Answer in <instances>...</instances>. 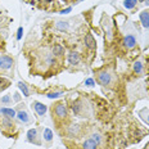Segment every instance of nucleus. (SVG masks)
<instances>
[{
    "mask_svg": "<svg viewBox=\"0 0 149 149\" xmlns=\"http://www.w3.org/2000/svg\"><path fill=\"white\" fill-rule=\"evenodd\" d=\"M12 64H13V59H12L10 57H8V55L0 57V68H3V70H9V68L12 67Z\"/></svg>",
    "mask_w": 149,
    "mask_h": 149,
    "instance_id": "f257e3e1",
    "label": "nucleus"
},
{
    "mask_svg": "<svg viewBox=\"0 0 149 149\" xmlns=\"http://www.w3.org/2000/svg\"><path fill=\"white\" fill-rule=\"evenodd\" d=\"M98 81L100 85L103 86H107L111 84V74L108 72H100L98 74Z\"/></svg>",
    "mask_w": 149,
    "mask_h": 149,
    "instance_id": "f03ea898",
    "label": "nucleus"
},
{
    "mask_svg": "<svg viewBox=\"0 0 149 149\" xmlns=\"http://www.w3.org/2000/svg\"><path fill=\"white\" fill-rule=\"evenodd\" d=\"M55 114H57L59 118H64L67 116V108H66V104L63 103H59L55 105Z\"/></svg>",
    "mask_w": 149,
    "mask_h": 149,
    "instance_id": "7ed1b4c3",
    "label": "nucleus"
},
{
    "mask_svg": "<svg viewBox=\"0 0 149 149\" xmlns=\"http://www.w3.org/2000/svg\"><path fill=\"white\" fill-rule=\"evenodd\" d=\"M123 45H125L127 49L135 48L136 46V39L132 35H127L125 39H123Z\"/></svg>",
    "mask_w": 149,
    "mask_h": 149,
    "instance_id": "20e7f679",
    "label": "nucleus"
},
{
    "mask_svg": "<svg viewBox=\"0 0 149 149\" xmlns=\"http://www.w3.org/2000/svg\"><path fill=\"white\" fill-rule=\"evenodd\" d=\"M32 105H33V108H35V111L37 112L39 116H44V114L46 113V109H48V108H46L45 104L40 103V102H33Z\"/></svg>",
    "mask_w": 149,
    "mask_h": 149,
    "instance_id": "39448f33",
    "label": "nucleus"
},
{
    "mask_svg": "<svg viewBox=\"0 0 149 149\" xmlns=\"http://www.w3.org/2000/svg\"><path fill=\"white\" fill-rule=\"evenodd\" d=\"M27 140L33 144H40V141L37 140V130L36 129H31L27 132Z\"/></svg>",
    "mask_w": 149,
    "mask_h": 149,
    "instance_id": "423d86ee",
    "label": "nucleus"
},
{
    "mask_svg": "<svg viewBox=\"0 0 149 149\" xmlns=\"http://www.w3.org/2000/svg\"><path fill=\"white\" fill-rule=\"evenodd\" d=\"M140 22L143 24V27L144 29H149V12L148 10H144L140 13Z\"/></svg>",
    "mask_w": 149,
    "mask_h": 149,
    "instance_id": "0eeeda50",
    "label": "nucleus"
},
{
    "mask_svg": "<svg viewBox=\"0 0 149 149\" xmlns=\"http://www.w3.org/2000/svg\"><path fill=\"white\" fill-rule=\"evenodd\" d=\"M68 62H70V64H79L80 63V55L79 53L76 52H71L70 54H68Z\"/></svg>",
    "mask_w": 149,
    "mask_h": 149,
    "instance_id": "6e6552de",
    "label": "nucleus"
},
{
    "mask_svg": "<svg viewBox=\"0 0 149 149\" xmlns=\"http://www.w3.org/2000/svg\"><path fill=\"white\" fill-rule=\"evenodd\" d=\"M85 45L88 46L89 49H95V45H97V42H95V39L93 37L91 33H88V35L85 36Z\"/></svg>",
    "mask_w": 149,
    "mask_h": 149,
    "instance_id": "1a4fd4ad",
    "label": "nucleus"
},
{
    "mask_svg": "<svg viewBox=\"0 0 149 149\" xmlns=\"http://www.w3.org/2000/svg\"><path fill=\"white\" fill-rule=\"evenodd\" d=\"M98 143L97 141H94L91 138L88 139V140H85L84 141V144H82V149H97L98 148Z\"/></svg>",
    "mask_w": 149,
    "mask_h": 149,
    "instance_id": "9d476101",
    "label": "nucleus"
},
{
    "mask_svg": "<svg viewBox=\"0 0 149 149\" xmlns=\"http://www.w3.org/2000/svg\"><path fill=\"white\" fill-rule=\"evenodd\" d=\"M0 113H1L3 116L8 117V118H14V117L17 116L15 111L14 109H10V108H1V109H0Z\"/></svg>",
    "mask_w": 149,
    "mask_h": 149,
    "instance_id": "9b49d317",
    "label": "nucleus"
},
{
    "mask_svg": "<svg viewBox=\"0 0 149 149\" xmlns=\"http://www.w3.org/2000/svg\"><path fill=\"white\" fill-rule=\"evenodd\" d=\"M17 117L19 118V121H22L23 123H29V122H30L29 114H27L24 111H19V112H18V113H17Z\"/></svg>",
    "mask_w": 149,
    "mask_h": 149,
    "instance_id": "f8f14e48",
    "label": "nucleus"
},
{
    "mask_svg": "<svg viewBox=\"0 0 149 149\" xmlns=\"http://www.w3.org/2000/svg\"><path fill=\"white\" fill-rule=\"evenodd\" d=\"M64 53V49L62 45H54L53 46V55H62Z\"/></svg>",
    "mask_w": 149,
    "mask_h": 149,
    "instance_id": "ddd939ff",
    "label": "nucleus"
},
{
    "mask_svg": "<svg viewBox=\"0 0 149 149\" xmlns=\"http://www.w3.org/2000/svg\"><path fill=\"white\" fill-rule=\"evenodd\" d=\"M136 3H138V0H125L123 1V7L126 9H132L136 5Z\"/></svg>",
    "mask_w": 149,
    "mask_h": 149,
    "instance_id": "4468645a",
    "label": "nucleus"
},
{
    "mask_svg": "<svg viewBox=\"0 0 149 149\" xmlns=\"http://www.w3.org/2000/svg\"><path fill=\"white\" fill-rule=\"evenodd\" d=\"M44 139L46 141H52L53 139V131L50 129H45L44 130Z\"/></svg>",
    "mask_w": 149,
    "mask_h": 149,
    "instance_id": "2eb2a0df",
    "label": "nucleus"
},
{
    "mask_svg": "<svg viewBox=\"0 0 149 149\" xmlns=\"http://www.w3.org/2000/svg\"><path fill=\"white\" fill-rule=\"evenodd\" d=\"M18 88L21 89V91L23 93L24 97H29V89H27V86L23 82H18Z\"/></svg>",
    "mask_w": 149,
    "mask_h": 149,
    "instance_id": "dca6fc26",
    "label": "nucleus"
},
{
    "mask_svg": "<svg viewBox=\"0 0 149 149\" xmlns=\"http://www.w3.org/2000/svg\"><path fill=\"white\" fill-rule=\"evenodd\" d=\"M55 27H57L58 30H61V31H64V30L68 29V23L67 22H57Z\"/></svg>",
    "mask_w": 149,
    "mask_h": 149,
    "instance_id": "f3484780",
    "label": "nucleus"
},
{
    "mask_svg": "<svg viewBox=\"0 0 149 149\" xmlns=\"http://www.w3.org/2000/svg\"><path fill=\"white\" fill-rule=\"evenodd\" d=\"M134 71L136 73H141V71H143V64H141V62H135V64H134Z\"/></svg>",
    "mask_w": 149,
    "mask_h": 149,
    "instance_id": "a211bd4d",
    "label": "nucleus"
},
{
    "mask_svg": "<svg viewBox=\"0 0 149 149\" xmlns=\"http://www.w3.org/2000/svg\"><path fill=\"white\" fill-rule=\"evenodd\" d=\"M80 108H81V105H80V102H76V103H73L72 109H73L74 113H79V112H80Z\"/></svg>",
    "mask_w": 149,
    "mask_h": 149,
    "instance_id": "6ab92c4d",
    "label": "nucleus"
},
{
    "mask_svg": "<svg viewBox=\"0 0 149 149\" xmlns=\"http://www.w3.org/2000/svg\"><path fill=\"white\" fill-rule=\"evenodd\" d=\"M91 139H93V140H94V141H97V143H98V144H100V140H102V136H100V135H99V134H93V135H91Z\"/></svg>",
    "mask_w": 149,
    "mask_h": 149,
    "instance_id": "aec40b11",
    "label": "nucleus"
},
{
    "mask_svg": "<svg viewBox=\"0 0 149 149\" xmlns=\"http://www.w3.org/2000/svg\"><path fill=\"white\" fill-rule=\"evenodd\" d=\"M61 95H62V93H50V94H48L46 97L50 99H54V98H59Z\"/></svg>",
    "mask_w": 149,
    "mask_h": 149,
    "instance_id": "412c9836",
    "label": "nucleus"
},
{
    "mask_svg": "<svg viewBox=\"0 0 149 149\" xmlns=\"http://www.w3.org/2000/svg\"><path fill=\"white\" fill-rule=\"evenodd\" d=\"M1 103H3V104L10 103V97H9V95H5V97H3V98H1Z\"/></svg>",
    "mask_w": 149,
    "mask_h": 149,
    "instance_id": "4be33fe9",
    "label": "nucleus"
},
{
    "mask_svg": "<svg viewBox=\"0 0 149 149\" xmlns=\"http://www.w3.org/2000/svg\"><path fill=\"white\" fill-rule=\"evenodd\" d=\"M85 85H88V86H94L95 85V81L93 79H88L85 81Z\"/></svg>",
    "mask_w": 149,
    "mask_h": 149,
    "instance_id": "5701e85b",
    "label": "nucleus"
},
{
    "mask_svg": "<svg viewBox=\"0 0 149 149\" xmlns=\"http://www.w3.org/2000/svg\"><path fill=\"white\" fill-rule=\"evenodd\" d=\"M22 32H23V29L22 27H19V29H18V32H17V40L22 39Z\"/></svg>",
    "mask_w": 149,
    "mask_h": 149,
    "instance_id": "b1692460",
    "label": "nucleus"
},
{
    "mask_svg": "<svg viewBox=\"0 0 149 149\" xmlns=\"http://www.w3.org/2000/svg\"><path fill=\"white\" fill-rule=\"evenodd\" d=\"M48 62L50 64H55V58L53 57V55H49V57H48Z\"/></svg>",
    "mask_w": 149,
    "mask_h": 149,
    "instance_id": "393cba45",
    "label": "nucleus"
},
{
    "mask_svg": "<svg viewBox=\"0 0 149 149\" xmlns=\"http://www.w3.org/2000/svg\"><path fill=\"white\" fill-rule=\"evenodd\" d=\"M68 12H71V8H67V9H64V10H62V14H66Z\"/></svg>",
    "mask_w": 149,
    "mask_h": 149,
    "instance_id": "a878e982",
    "label": "nucleus"
},
{
    "mask_svg": "<svg viewBox=\"0 0 149 149\" xmlns=\"http://www.w3.org/2000/svg\"><path fill=\"white\" fill-rule=\"evenodd\" d=\"M15 95V100H19V95H18V94H14Z\"/></svg>",
    "mask_w": 149,
    "mask_h": 149,
    "instance_id": "bb28decb",
    "label": "nucleus"
},
{
    "mask_svg": "<svg viewBox=\"0 0 149 149\" xmlns=\"http://www.w3.org/2000/svg\"><path fill=\"white\" fill-rule=\"evenodd\" d=\"M145 4H147V5H149V0H145Z\"/></svg>",
    "mask_w": 149,
    "mask_h": 149,
    "instance_id": "cd10ccee",
    "label": "nucleus"
},
{
    "mask_svg": "<svg viewBox=\"0 0 149 149\" xmlns=\"http://www.w3.org/2000/svg\"><path fill=\"white\" fill-rule=\"evenodd\" d=\"M44 1H45V3H50L52 0H44Z\"/></svg>",
    "mask_w": 149,
    "mask_h": 149,
    "instance_id": "c85d7f7f",
    "label": "nucleus"
},
{
    "mask_svg": "<svg viewBox=\"0 0 149 149\" xmlns=\"http://www.w3.org/2000/svg\"><path fill=\"white\" fill-rule=\"evenodd\" d=\"M147 122L149 123V114H148V117H147Z\"/></svg>",
    "mask_w": 149,
    "mask_h": 149,
    "instance_id": "c756f323",
    "label": "nucleus"
},
{
    "mask_svg": "<svg viewBox=\"0 0 149 149\" xmlns=\"http://www.w3.org/2000/svg\"><path fill=\"white\" fill-rule=\"evenodd\" d=\"M139 1H145V0H139Z\"/></svg>",
    "mask_w": 149,
    "mask_h": 149,
    "instance_id": "7c9ffc66",
    "label": "nucleus"
}]
</instances>
